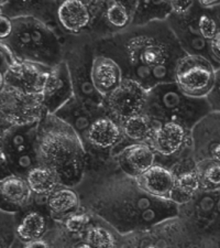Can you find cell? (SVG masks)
Returning <instances> with one entry per match:
<instances>
[{
	"mask_svg": "<svg viewBox=\"0 0 220 248\" xmlns=\"http://www.w3.org/2000/svg\"><path fill=\"white\" fill-rule=\"evenodd\" d=\"M189 248H214L211 247L209 244H206L202 238H195L194 242L191 244Z\"/></svg>",
	"mask_w": 220,
	"mask_h": 248,
	"instance_id": "42",
	"label": "cell"
},
{
	"mask_svg": "<svg viewBox=\"0 0 220 248\" xmlns=\"http://www.w3.org/2000/svg\"><path fill=\"white\" fill-rule=\"evenodd\" d=\"M209 113L206 98L190 97L175 82L159 84L147 92L143 111L157 126L162 123H177L190 130Z\"/></svg>",
	"mask_w": 220,
	"mask_h": 248,
	"instance_id": "5",
	"label": "cell"
},
{
	"mask_svg": "<svg viewBox=\"0 0 220 248\" xmlns=\"http://www.w3.org/2000/svg\"><path fill=\"white\" fill-rule=\"evenodd\" d=\"M216 79V67L201 55L186 54L175 71V83L184 94L193 98H206Z\"/></svg>",
	"mask_w": 220,
	"mask_h": 248,
	"instance_id": "12",
	"label": "cell"
},
{
	"mask_svg": "<svg viewBox=\"0 0 220 248\" xmlns=\"http://www.w3.org/2000/svg\"><path fill=\"white\" fill-rule=\"evenodd\" d=\"M195 1H171V7H172V14L174 15H185L189 13L191 9V7L194 6Z\"/></svg>",
	"mask_w": 220,
	"mask_h": 248,
	"instance_id": "39",
	"label": "cell"
},
{
	"mask_svg": "<svg viewBox=\"0 0 220 248\" xmlns=\"http://www.w3.org/2000/svg\"><path fill=\"white\" fill-rule=\"evenodd\" d=\"M58 5L59 1H1L0 15H5L10 19L33 17L59 29L57 22Z\"/></svg>",
	"mask_w": 220,
	"mask_h": 248,
	"instance_id": "23",
	"label": "cell"
},
{
	"mask_svg": "<svg viewBox=\"0 0 220 248\" xmlns=\"http://www.w3.org/2000/svg\"><path fill=\"white\" fill-rule=\"evenodd\" d=\"M84 241L91 248H121V235L96 215L84 236Z\"/></svg>",
	"mask_w": 220,
	"mask_h": 248,
	"instance_id": "30",
	"label": "cell"
},
{
	"mask_svg": "<svg viewBox=\"0 0 220 248\" xmlns=\"http://www.w3.org/2000/svg\"><path fill=\"white\" fill-rule=\"evenodd\" d=\"M15 241V214L1 211V248H11Z\"/></svg>",
	"mask_w": 220,
	"mask_h": 248,
	"instance_id": "36",
	"label": "cell"
},
{
	"mask_svg": "<svg viewBox=\"0 0 220 248\" xmlns=\"http://www.w3.org/2000/svg\"><path fill=\"white\" fill-rule=\"evenodd\" d=\"M201 190L211 192L220 190V163L214 160L197 162Z\"/></svg>",
	"mask_w": 220,
	"mask_h": 248,
	"instance_id": "34",
	"label": "cell"
},
{
	"mask_svg": "<svg viewBox=\"0 0 220 248\" xmlns=\"http://www.w3.org/2000/svg\"><path fill=\"white\" fill-rule=\"evenodd\" d=\"M196 7H197V2L195 1L189 13L181 16L172 14L166 19V22L187 54L201 55L206 58L216 67V63L210 54L209 42L203 38L198 29L197 8Z\"/></svg>",
	"mask_w": 220,
	"mask_h": 248,
	"instance_id": "16",
	"label": "cell"
},
{
	"mask_svg": "<svg viewBox=\"0 0 220 248\" xmlns=\"http://www.w3.org/2000/svg\"><path fill=\"white\" fill-rule=\"evenodd\" d=\"M198 3L204 9L208 10H213L220 6V1H217V0H199Z\"/></svg>",
	"mask_w": 220,
	"mask_h": 248,
	"instance_id": "41",
	"label": "cell"
},
{
	"mask_svg": "<svg viewBox=\"0 0 220 248\" xmlns=\"http://www.w3.org/2000/svg\"><path fill=\"white\" fill-rule=\"evenodd\" d=\"M197 2V25L203 38L210 42L220 31L218 19L211 14V10L204 9Z\"/></svg>",
	"mask_w": 220,
	"mask_h": 248,
	"instance_id": "35",
	"label": "cell"
},
{
	"mask_svg": "<svg viewBox=\"0 0 220 248\" xmlns=\"http://www.w3.org/2000/svg\"><path fill=\"white\" fill-rule=\"evenodd\" d=\"M13 32V19L0 15V41L6 40Z\"/></svg>",
	"mask_w": 220,
	"mask_h": 248,
	"instance_id": "38",
	"label": "cell"
},
{
	"mask_svg": "<svg viewBox=\"0 0 220 248\" xmlns=\"http://www.w3.org/2000/svg\"><path fill=\"white\" fill-rule=\"evenodd\" d=\"M67 35L61 30L33 17L13 19V32L0 45L6 46L15 60L45 67L64 61V42Z\"/></svg>",
	"mask_w": 220,
	"mask_h": 248,
	"instance_id": "4",
	"label": "cell"
},
{
	"mask_svg": "<svg viewBox=\"0 0 220 248\" xmlns=\"http://www.w3.org/2000/svg\"><path fill=\"white\" fill-rule=\"evenodd\" d=\"M46 115L42 94H26L10 87L0 86L1 131L15 126L38 124Z\"/></svg>",
	"mask_w": 220,
	"mask_h": 248,
	"instance_id": "10",
	"label": "cell"
},
{
	"mask_svg": "<svg viewBox=\"0 0 220 248\" xmlns=\"http://www.w3.org/2000/svg\"><path fill=\"white\" fill-rule=\"evenodd\" d=\"M171 171L175 175V186L171 200L178 206L183 205L201 191L197 163L194 158H191L176 165Z\"/></svg>",
	"mask_w": 220,
	"mask_h": 248,
	"instance_id": "25",
	"label": "cell"
},
{
	"mask_svg": "<svg viewBox=\"0 0 220 248\" xmlns=\"http://www.w3.org/2000/svg\"><path fill=\"white\" fill-rule=\"evenodd\" d=\"M23 246H18V247H15V246H13L11 248H22Z\"/></svg>",
	"mask_w": 220,
	"mask_h": 248,
	"instance_id": "44",
	"label": "cell"
},
{
	"mask_svg": "<svg viewBox=\"0 0 220 248\" xmlns=\"http://www.w3.org/2000/svg\"><path fill=\"white\" fill-rule=\"evenodd\" d=\"M34 195L25 178L11 174L0 181V207L2 212L17 214L33 202Z\"/></svg>",
	"mask_w": 220,
	"mask_h": 248,
	"instance_id": "22",
	"label": "cell"
},
{
	"mask_svg": "<svg viewBox=\"0 0 220 248\" xmlns=\"http://www.w3.org/2000/svg\"><path fill=\"white\" fill-rule=\"evenodd\" d=\"M75 189L82 206L121 236L147 230L179 214L177 204L147 194L137 179L120 169L114 158L87 171Z\"/></svg>",
	"mask_w": 220,
	"mask_h": 248,
	"instance_id": "1",
	"label": "cell"
},
{
	"mask_svg": "<svg viewBox=\"0 0 220 248\" xmlns=\"http://www.w3.org/2000/svg\"><path fill=\"white\" fill-rule=\"evenodd\" d=\"M171 15V1H138L132 26L139 27L154 21H166Z\"/></svg>",
	"mask_w": 220,
	"mask_h": 248,
	"instance_id": "32",
	"label": "cell"
},
{
	"mask_svg": "<svg viewBox=\"0 0 220 248\" xmlns=\"http://www.w3.org/2000/svg\"><path fill=\"white\" fill-rule=\"evenodd\" d=\"M206 99L213 113H220V69L216 70L215 84Z\"/></svg>",
	"mask_w": 220,
	"mask_h": 248,
	"instance_id": "37",
	"label": "cell"
},
{
	"mask_svg": "<svg viewBox=\"0 0 220 248\" xmlns=\"http://www.w3.org/2000/svg\"><path fill=\"white\" fill-rule=\"evenodd\" d=\"M46 206L51 217L57 222H62L81 209L82 203L75 187L62 186L47 197Z\"/></svg>",
	"mask_w": 220,
	"mask_h": 248,
	"instance_id": "29",
	"label": "cell"
},
{
	"mask_svg": "<svg viewBox=\"0 0 220 248\" xmlns=\"http://www.w3.org/2000/svg\"><path fill=\"white\" fill-rule=\"evenodd\" d=\"M149 145L157 155V163L167 169L194 158L191 130L177 123H162L157 126Z\"/></svg>",
	"mask_w": 220,
	"mask_h": 248,
	"instance_id": "9",
	"label": "cell"
},
{
	"mask_svg": "<svg viewBox=\"0 0 220 248\" xmlns=\"http://www.w3.org/2000/svg\"><path fill=\"white\" fill-rule=\"evenodd\" d=\"M38 127L39 123L10 127L1 131V179L11 174L26 179L29 171L39 166L37 154Z\"/></svg>",
	"mask_w": 220,
	"mask_h": 248,
	"instance_id": "6",
	"label": "cell"
},
{
	"mask_svg": "<svg viewBox=\"0 0 220 248\" xmlns=\"http://www.w3.org/2000/svg\"><path fill=\"white\" fill-rule=\"evenodd\" d=\"M137 181L140 187L152 197L171 200L175 186V175L170 169L155 163L138 177Z\"/></svg>",
	"mask_w": 220,
	"mask_h": 248,
	"instance_id": "26",
	"label": "cell"
},
{
	"mask_svg": "<svg viewBox=\"0 0 220 248\" xmlns=\"http://www.w3.org/2000/svg\"><path fill=\"white\" fill-rule=\"evenodd\" d=\"M96 55L118 64L123 79L139 83L149 92L159 84L175 82L179 60L187 54L166 21L131 26L113 37L94 41Z\"/></svg>",
	"mask_w": 220,
	"mask_h": 248,
	"instance_id": "2",
	"label": "cell"
},
{
	"mask_svg": "<svg viewBox=\"0 0 220 248\" xmlns=\"http://www.w3.org/2000/svg\"><path fill=\"white\" fill-rule=\"evenodd\" d=\"M73 97V83L69 67L63 61L59 65L52 67L49 72L42 92L43 105L47 114H55Z\"/></svg>",
	"mask_w": 220,
	"mask_h": 248,
	"instance_id": "20",
	"label": "cell"
},
{
	"mask_svg": "<svg viewBox=\"0 0 220 248\" xmlns=\"http://www.w3.org/2000/svg\"><path fill=\"white\" fill-rule=\"evenodd\" d=\"M147 91L139 83L123 79L117 90L103 98L107 115L117 124L128 118L143 114L147 104Z\"/></svg>",
	"mask_w": 220,
	"mask_h": 248,
	"instance_id": "14",
	"label": "cell"
},
{
	"mask_svg": "<svg viewBox=\"0 0 220 248\" xmlns=\"http://www.w3.org/2000/svg\"><path fill=\"white\" fill-rule=\"evenodd\" d=\"M194 239L186 224L177 217L121 236V248H189Z\"/></svg>",
	"mask_w": 220,
	"mask_h": 248,
	"instance_id": "8",
	"label": "cell"
},
{
	"mask_svg": "<svg viewBox=\"0 0 220 248\" xmlns=\"http://www.w3.org/2000/svg\"><path fill=\"white\" fill-rule=\"evenodd\" d=\"M26 180L32 193L37 198H47L59 186H62L57 173L41 165L31 169L27 174Z\"/></svg>",
	"mask_w": 220,
	"mask_h": 248,
	"instance_id": "31",
	"label": "cell"
},
{
	"mask_svg": "<svg viewBox=\"0 0 220 248\" xmlns=\"http://www.w3.org/2000/svg\"><path fill=\"white\" fill-rule=\"evenodd\" d=\"M120 127L122 131V140L115 150L114 155L127 146L135 145V143H149L157 125L146 114H140L128 118L127 121L120 124Z\"/></svg>",
	"mask_w": 220,
	"mask_h": 248,
	"instance_id": "28",
	"label": "cell"
},
{
	"mask_svg": "<svg viewBox=\"0 0 220 248\" xmlns=\"http://www.w3.org/2000/svg\"><path fill=\"white\" fill-rule=\"evenodd\" d=\"M94 217L95 215L91 212L81 206V209L78 211L71 214L70 217H67L59 223L70 234L76 236L79 239H84V236H85L88 227L93 223Z\"/></svg>",
	"mask_w": 220,
	"mask_h": 248,
	"instance_id": "33",
	"label": "cell"
},
{
	"mask_svg": "<svg viewBox=\"0 0 220 248\" xmlns=\"http://www.w3.org/2000/svg\"><path fill=\"white\" fill-rule=\"evenodd\" d=\"M51 69L39 64L15 61L0 73V86L26 94H42Z\"/></svg>",
	"mask_w": 220,
	"mask_h": 248,
	"instance_id": "18",
	"label": "cell"
},
{
	"mask_svg": "<svg viewBox=\"0 0 220 248\" xmlns=\"http://www.w3.org/2000/svg\"><path fill=\"white\" fill-rule=\"evenodd\" d=\"M59 119L73 128L79 138L83 139L96 119L101 116L107 115L105 107L90 105V104L79 101L75 96L67 102L61 109L54 114Z\"/></svg>",
	"mask_w": 220,
	"mask_h": 248,
	"instance_id": "21",
	"label": "cell"
},
{
	"mask_svg": "<svg viewBox=\"0 0 220 248\" xmlns=\"http://www.w3.org/2000/svg\"><path fill=\"white\" fill-rule=\"evenodd\" d=\"M114 159L126 174L135 179L157 163V155L149 143L127 146Z\"/></svg>",
	"mask_w": 220,
	"mask_h": 248,
	"instance_id": "24",
	"label": "cell"
},
{
	"mask_svg": "<svg viewBox=\"0 0 220 248\" xmlns=\"http://www.w3.org/2000/svg\"><path fill=\"white\" fill-rule=\"evenodd\" d=\"M74 248H91V247L88 245V244L83 239V241L78 242L77 244H76V245L74 246Z\"/></svg>",
	"mask_w": 220,
	"mask_h": 248,
	"instance_id": "43",
	"label": "cell"
},
{
	"mask_svg": "<svg viewBox=\"0 0 220 248\" xmlns=\"http://www.w3.org/2000/svg\"><path fill=\"white\" fill-rule=\"evenodd\" d=\"M95 57L93 39L87 35H67L64 42V62L69 67L74 96L90 105L103 106V97L96 91L91 78Z\"/></svg>",
	"mask_w": 220,
	"mask_h": 248,
	"instance_id": "7",
	"label": "cell"
},
{
	"mask_svg": "<svg viewBox=\"0 0 220 248\" xmlns=\"http://www.w3.org/2000/svg\"><path fill=\"white\" fill-rule=\"evenodd\" d=\"M121 140V127L113 118L103 115L96 119L82 139L87 154L86 172L110 161Z\"/></svg>",
	"mask_w": 220,
	"mask_h": 248,
	"instance_id": "11",
	"label": "cell"
},
{
	"mask_svg": "<svg viewBox=\"0 0 220 248\" xmlns=\"http://www.w3.org/2000/svg\"><path fill=\"white\" fill-rule=\"evenodd\" d=\"M193 155L197 162L214 160L220 163V113H211L201 119L191 130Z\"/></svg>",
	"mask_w": 220,
	"mask_h": 248,
	"instance_id": "19",
	"label": "cell"
},
{
	"mask_svg": "<svg viewBox=\"0 0 220 248\" xmlns=\"http://www.w3.org/2000/svg\"><path fill=\"white\" fill-rule=\"evenodd\" d=\"M46 199L34 197L30 206L15 214V236L25 245L44 237L55 223L47 210Z\"/></svg>",
	"mask_w": 220,
	"mask_h": 248,
	"instance_id": "17",
	"label": "cell"
},
{
	"mask_svg": "<svg viewBox=\"0 0 220 248\" xmlns=\"http://www.w3.org/2000/svg\"><path fill=\"white\" fill-rule=\"evenodd\" d=\"M91 78H93V84L96 91L103 98L117 90L123 81L122 72L118 64L114 60L102 57V55L95 57Z\"/></svg>",
	"mask_w": 220,
	"mask_h": 248,
	"instance_id": "27",
	"label": "cell"
},
{
	"mask_svg": "<svg viewBox=\"0 0 220 248\" xmlns=\"http://www.w3.org/2000/svg\"><path fill=\"white\" fill-rule=\"evenodd\" d=\"M137 6L138 1L98 0L93 27L87 37L98 41L129 29L132 26Z\"/></svg>",
	"mask_w": 220,
	"mask_h": 248,
	"instance_id": "13",
	"label": "cell"
},
{
	"mask_svg": "<svg viewBox=\"0 0 220 248\" xmlns=\"http://www.w3.org/2000/svg\"><path fill=\"white\" fill-rule=\"evenodd\" d=\"M98 0H64L59 1L57 22L64 35H88L93 27Z\"/></svg>",
	"mask_w": 220,
	"mask_h": 248,
	"instance_id": "15",
	"label": "cell"
},
{
	"mask_svg": "<svg viewBox=\"0 0 220 248\" xmlns=\"http://www.w3.org/2000/svg\"><path fill=\"white\" fill-rule=\"evenodd\" d=\"M37 154L39 165L54 171L62 186L76 187L85 178L87 154L82 139L54 114L39 123Z\"/></svg>",
	"mask_w": 220,
	"mask_h": 248,
	"instance_id": "3",
	"label": "cell"
},
{
	"mask_svg": "<svg viewBox=\"0 0 220 248\" xmlns=\"http://www.w3.org/2000/svg\"><path fill=\"white\" fill-rule=\"evenodd\" d=\"M209 50L211 58H213L215 63H220V31L209 42Z\"/></svg>",
	"mask_w": 220,
	"mask_h": 248,
	"instance_id": "40",
	"label": "cell"
}]
</instances>
